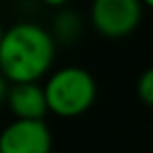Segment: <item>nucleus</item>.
Segmentation results:
<instances>
[{"label": "nucleus", "instance_id": "f257e3e1", "mask_svg": "<svg viewBox=\"0 0 153 153\" xmlns=\"http://www.w3.org/2000/svg\"><path fill=\"white\" fill-rule=\"evenodd\" d=\"M54 60V41L37 23H14L0 43V72L6 82L37 83Z\"/></svg>", "mask_w": 153, "mask_h": 153}, {"label": "nucleus", "instance_id": "f03ea898", "mask_svg": "<svg viewBox=\"0 0 153 153\" xmlns=\"http://www.w3.org/2000/svg\"><path fill=\"white\" fill-rule=\"evenodd\" d=\"M49 111L62 118H74L89 111L97 95L93 76L78 66L54 72L45 85Z\"/></svg>", "mask_w": 153, "mask_h": 153}, {"label": "nucleus", "instance_id": "7ed1b4c3", "mask_svg": "<svg viewBox=\"0 0 153 153\" xmlns=\"http://www.w3.org/2000/svg\"><path fill=\"white\" fill-rule=\"evenodd\" d=\"M142 22L138 0H97L91 6V23L99 35L120 39L134 33Z\"/></svg>", "mask_w": 153, "mask_h": 153}, {"label": "nucleus", "instance_id": "20e7f679", "mask_svg": "<svg viewBox=\"0 0 153 153\" xmlns=\"http://www.w3.org/2000/svg\"><path fill=\"white\" fill-rule=\"evenodd\" d=\"M52 136L45 120H14L0 136V153H51Z\"/></svg>", "mask_w": 153, "mask_h": 153}, {"label": "nucleus", "instance_id": "39448f33", "mask_svg": "<svg viewBox=\"0 0 153 153\" xmlns=\"http://www.w3.org/2000/svg\"><path fill=\"white\" fill-rule=\"evenodd\" d=\"M2 91L16 120H43V116L51 112L45 87L37 83H14L8 87V82L2 78Z\"/></svg>", "mask_w": 153, "mask_h": 153}, {"label": "nucleus", "instance_id": "423d86ee", "mask_svg": "<svg viewBox=\"0 0 153 153\" xmlns=\"http://www.w3.org/2000/svg\"><path fill=\"white\" fill-rule=\"evenodd\" d=\"M138 97L147 107H153V68L146 70L138 79Z\"/></svg>", "mask_w": 153, "mask_h": 153}, {"label": "nucleus", "instance_id": "0eeeda50", "mask_svg": "<svg viewBox=\"0 0 153 153\" xmlns=\"http://www.w3.org/2000/svg\"><path fill=\"white\" fill-rule=\"evenodd\" d=\"M146 4H147V6H149V8H153V0H147Z\"/></svg>", "mask_w": 153, "mask_h": 153}]
</instances>
